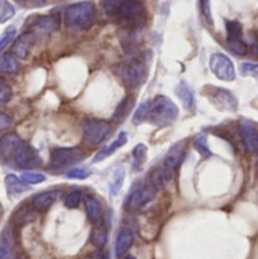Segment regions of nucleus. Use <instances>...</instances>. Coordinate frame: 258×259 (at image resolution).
<instances>
[{
  "label": "nucleus",
  "mask_w": 258,
  "mask_h": 259,
  "mask_svg": "<svg viewBox=\"0 0 258 259\" xmlns=\"http://www.w3.org/2000/svg\"><path fill=\"white\" fill-rule=\"evenodd\" d=\"M0 153L5 159H12L17 167L24 170L41 165V158L36 150L15 134H8L0 138Z\"/></svg>",
  "instance_id": "nucleus-1"
},
{
  "label": "nucleus",
  "mask_w": 258,
  "mask_h": 259,
  "mask_svg": "<svg viewBox=\"0 0 258 259\" xmlns=\"http://www.w3.org/2000/svg\"><path fill=\"white\" fill-rule=\"evenodd\" d=\"M117 23L125 29H140L146 24L148 12L140 0H125L114 12Z\"/></svg>",
  "instance_id": "nucleus-2"
},
{
  "label": "nucleus",
  "mask_w": 258,
  "mask_h": 259,
  "mask_svg": "<svg viewBox=\"0 0 258 259\" xmlns=\"http://www.w3.org/2000/svg\"><path fill=\"white\" fill-rule=\"evenodd\" d=\"M64 18H65L67 27H70L73 30H85L94 23L96 6L91 0H85V2L70 5L65 9Z\"/></svg>",
  "instance_id": "nucleus-3"
},
{
  "label": "nucleus",
  "mask_w": 258,
  "mask_h": 259,
  "mask_svg": "<svg viewBox=\"0 0 258 259\" xmlns=\"http://www.w3.org/2000/svg\"><path fill=\"white\" fill-rule=\"evenodd\" d=\"M178 115H179L178 106L170 99H167L166 96H158L151 103V109H149L148 120L154 126L166 127V126H170L172 123H175V120L178 118Z\"/></svg>",
  "instance_id": "nucleus-4"
},
{
  "label": "nucleus",
  "mask_w": 258,
  "mask_h": 259,
  "mask_svg": "<svg viewBox=\"0 0 258 259\" xmlns=\"http://www.w3.org/2000/svg\"><path fill=\"white\" fill-rule=\"evenodd\" d=\"M116 74L129 90L138 88L146 80V67L140 59H131L114 67Z\"/></svg>",
  "instance_id": "nucleus-5"
},
{
  "label": "nucleus",
  "mask_w": 258,
  "mask_h": 259,
  "mask_svg": "<svg viewBox=\"0 0 258 259\" xmlns=\"http://www.w3.org/2000/svg\"><path fill=\"white\" fill-rule=\"evenodd\" d=\"M84 140L90 146H99L106 140V137L111 132V124L103 121V120H96V118H87L81 124Z\"/></svg>",
  "instance_id": "nucleus-6"
},
{
  "label": "nucleus",
  "mask_w": 258,
  "mask_h": 259,
  "mask_svg": "<svg viewBox=\"0 0 258 259\" xmlns=\"http://www.w3.org/2000/svg\"><path fill=\"white\" fill-rule=\"evenodd\" d=\"M85 158V152L79 147H55L50 152V167L65 168L78 164Z\"/></svg>",
  "instance_id": "nucleus-7"
},
{
  "label": "nucleus",
  "mask_w": 258,
  "mask_h": 259,
  "mask_svg": "<svg viewBox=\"0 0 258 259\" xmlns=\"http://www.w3.org/2000/svg\"><path fill=\"white\" fill-rule=\"evenodd\" d=\"M155 188L151 184L146 185H138L137 188H134L131 191V194L128 196L126 202H125V208L129 212H137L141 211L143 208H146L154 199H155Z\"/></svg>",
  "instance_id": "nucleus-8"
},
{
  "label": "nucleus",
  "mask_w": 258,
  "mask_h": 259,
  "mask_svg": "<svg viewBox=\"0 0 258 259\" xmlns=\"http://www.w3.org/2000/svg\"><path fill=\"white\" fill-rule=\"evenodd\" d=\"M207 88V94L208 97L211 99V102L216 105V108L222 109V111H231V112H236L237 108H239V100L237 97L225 90V88H217V87H205Z\"/></svg>",
  "instance_id": "nucleus-9"
},
{
  "label": "nucleus",
  "mask_w": 258,
  "mask_h": 259,
  "mask_svg": "<svg viewBox=\"0 0 258 259\" xmlns=\"http://www.w3.org/2000/svg\"><path fill=\"white\" fill-rule=\"evenodd\" d=\"M210 68L217 79L231 82L236 79V70L233 61L224 53H213L210 56Z\"/></svg>",
  "instance_id": "nucleus-10"
},
{
  "label": "nucleus",
  "mask_w": 258,
  "mask_h": 259,
  "mask_svg": "<svg viewBox=\"0 0 258 259\" xmlns=\"http://www.w3.org/2000/svg\"><path fill=\"white\" fill-rule=\"evenodd\" d=\"M59 15H40L30 21V32L35 36H46L59 29Z\"/></svg>",
  "instance_id": "nucleus-11"
},
{
  "label": "nucleus",
  "mask_w": 258,
  "mask_h": 259,
  "mask_svg": "<svg viewBox=\"0 0 258 259\" xmlns=\"http://www.w3.org/2000/svg\"><path fill=\"white\" fill-rule=\"evenodd\" d=\"M186 146H187V141L182 140V141L175 143L172 146V149L167 152V155H166V158H164V161H163L161 165L164 167V170L169 175H173L179 168V165L182 164L184 155H186Z\"/></svg>",
  "instance_id": "nucleus-12"
},
{
  "label": "nucleus",
  "mask_w": 258,
  "mask_h": 259,
  "mask_svg": "<svg viewBox=\"0 0 258 259\" xmlns=\"http://www.w3.org/2000/svg\"><path fill=\"white\" fill-rule=\"evenodd\" d=\"M240 135L248 152L258 155V123L251 120H240Z\"/></svg>",
  "instance_id": "nucleus-13"
},
{
  "label": "nucleus",
  "mask_w": 258,
  "mask_h": 259,
  "mask_svg": "<svg viewBox=\"0 0 258 259\" xmlns=\"http://www.w3.org/2000/svg\"><path fill=\"white\" fill-rule=\"evenodd\" d=\"M33 42H35V35L32 32H24L14 41V44L11 47V53L18 59H24V58H27Z\"/></svg>",
  "instance_id": "nucleus-14"
},
{
  "label": "nucleus",
  "mask_w": 258,
  "mask_h": 259,
  "mask_svg": "<svg viewBox=\"0 0 258 259\" xmlns=\"http://www.w3.org/2000/svg\"><path fill=\"white\" fill-rule=\"evenodd\" d=\"M58 196H59L58 190H49V191L40 193L32 199V206L36 211H47L56 202Z\"/></svg>",
  "instance_id": "nucleus-15"
},
{
  "label": "nucleus",
  "mask_w": 258,
  "mask_h": 259,
  "mask_svg": "<svg viewBox=\"0 0 258 259\" xmlns=\"http://www.w3.org/2000/svg\"><path fill=\"white\" fill-rule=\"evenodd\" d=\"M126 143H128V134H126V132H120L119 137H117L109 146H106V147H103V149H100V150L97 152V155L93 158V162H100V161H103L105 158L111 156L119 147H123Z\"/></svg>",
  "instance_id": "nucleus-16"
},
{
  "label": "nucleus",
  "mask_w": 258,
  "mask_h": 259,
  "mask_svg": "<svg viewBox=\"0 0 258 259\" xmlns=\"http://www.w3.org/2000/svg\"><path fill=\"white\" fill-rule=\"evenodd\" d=\"M85 202V212H87V217L91 223H99L102 220V203L99 199H96L94 196H85L84 199Z\"/></svg>",
  "instance_id": "nucleus-17"
},
{
  "label": "nucleus",
  "mask_w": 258,
  "mask_h": 259,
  "mask_svg": "<svg viewBox=\"0 0 258 259\" xmlns=\"http://www.w3.org/2000/svg\"><path fill=\"white\" fill-rule=\"evenodd\" d=\"M134 241V234L129 229H122L117 235V241H116V255L119 258H122L132 246Z\"/></svg>",
  "instance_id": "nucleus-18"
},
{
  "label": "nucleus",
  "mask_w": 258,
  "mask_h": 259,
  "mask_svg": "<svg viewBox=\"0 0 258 259\" xmlns=\"http://www.w3.org/2000/svg\"><path fill=\"white\" fill-rule=\"evenodd\" d=\"M176 96L179 97V100L182 102L184 108L190 109L193 105H195V96H193V91L192 88L186 83V82H181L178 87H176Z\"/></svg>",
  "instance_id": "nucleus-19"
},
{
  "label": "nucleus",
  "mask_w": 258,
  "mask_h": 259,
  "mask_svg": "<svg viewBox=\"0 0 258 259\" xmlns=\"http://www.w3.org/2000/svg\"><path fill=\"white\" fill-rule=\"evenodd\" d=\"M0 259H12V232L8 226L0 240Z\"/></svg>",
  "instance_id": "nucleus-20"
},
{
  "label": "nucleus",
  "mask_w": 258,
  "mask_h": 259,
  "mask_svg": "<svg viewBox=\"0 0 258 259\" xmlns=\"http://www.w3.org/2000/svg\"><path fill=\"white\" fill-rule=\"evenodd\" d=\"M106 240H108V234H106V228L103 225L93 228V231L90 234V243L93 246H96L97 249H102L106 244Z\"/></svg>",
  "instance_id": "nucleus-21"
},
{
  "label": "nucleus",
  "mask_w": 258,
  "mask_h": 259,
  "mask_svg": "<svg viewBox=\"0 0 258 259\" xmlns=\"http://www.w3.org/2000/svg\"><path fill=\"white\" fill-rule=\"evenodd\" d=\"M5 184H6V191L11 194V196H15V194H20L23 191L27 190V184H24L23 181L20 182V179L14 175H8L5 178Z\"/></svg>",
  "instance_id": "nucleus-22"
},
{
  "label": "nucleus",
  "mask_w": 258,
  "mask_h": 259,
  "mask_svg": "<svg viewBox=\"0 0 258 259\" xmlns=\"http://www.w3.org/2000/svg\"><path fill=\"white\" fill-rule=\"evenodd\" d=\"M18 71V62L14 55H3L0 56V73L5 74H15Z\"/></svg>",
  "instance_id": "nucleus-23"
},
{
  "label": "nucleus",
  "mask_w": 258,
  "mask_h": 259,
  "mask_svg": "<svg viewBox=\"0 0 258 259\" xmlns=\"http://www.w3.org/2000/svg\"><path fill=\"white\" fill-rule=\"evenodd\" d=\"M227 39H230V41L243 39V27L239 21H236V20L227 21Z\"/></svg>",
  "instance_id": "nucleus-24"
},
{
  "label": "nucleus",
  "mask_w": 258,
  "mask_h": 259,
  "mask_svg": "<svg viewBox=\"0 0 258 259\" xmlns=\"http://www.w3.org/2000/svg\"><path fill=\"white\" fill-rule=\"evenodd\" d=\"M33 211H36L33 206L32 208H21V209H18L17 212H15V215H14V222H17L18 225H26V223H29V222H32L33 219H35V214H33Z\"/></svg>",
  "instance_id": "nucleus-25"
},
{
  "label": "nucleus",
  "mask_w": 258,
  "mask_h": 259,
  "mask_svg": "<svg viewBox=\"0 0 258 259\" xmlns=\"http://www.w3.org/2000/svg\"><path fill=\"white\" fill-rule=\"evenodd\" d=\"M146 153H148V149L144 144H137L132 150V156H134V168L138 170L143 164H144V159H146Z\"/></svg>",
  "instance_id": "nucleus-26"
},
{
  "label": "nucleus",
  "mask_w": 258,
  "mask_h": 259,
  "mask_svg": "<svg viewBox=\"0 0 258 259\" xmlns=\"http://www.w3.org/2000/svg\"><path fill=\"white\" fill-rule=\"evenodd\" d=\"M195 149L198 150V153L202 158H210L211 156V150L208 147V141H207V137L205 135L196 137V140H195Z\"/></svg>",
  "instance_id": "nucleus-27"
},
{
  "label": "nucleus",
  "mask_w": 258,
  "mask_h": 259,
  "mask_svg": "<svg viewBox=\"0 0 258 259\" xmlns=\"http://www.w3.org/2000/svg\"><path fill=\"white\" fill-rule=\"evenodd\" d=\"M149 109H151V102H143V103L137 108V111L134 112L132 121H134L135 124H140V123H143L144 120H148Z\"/></svg>",
  "instance_id": "nucleus-28"
},
{
  "label": "nucleus",
  "mask_w": 258,
  "mask_h": 259,
  "mask_svg": "<svg viewBox=\"0 0 258 259\" xmlns=\"http://www.w3.org/2000/svg\"><path fill=\"white\" fill-rule=\"evenodd\" d=\"M15 15V8L8 0H0V23L8 21Z\"/></svg>",
  "instance_id": "nucleus-29"
},
{
  "label": "nucleus",
  "mask_w": 258,
  "mask_h": 259,
  "mask_svg": "<svg viewBox=\"0 0 258 259\" xmlns=\"http://www.w3.org/2000/svg\"><path fill=\"white\" fill-rule=\"evenodd\" d=\"M123 181H125V170L122 167L117 168V171L114 173L113 176V181H111V193L113 194H117L123 185Z\"/></svg>",
  "instance_id": "nucleus-30"
},
{
  "label": "nucleus",
  "mask_w": 258,
  "mask_h": 259,
  "mask_svg": "<svg viewBox=\"0 0 258 259\" xmlns=\"http://www.w3.org/2000/svg\"><path fill=\"white\" fill-rule=\"evenodd\" d=\"M11 99H12V88L3 77H0V103L2 105L9 103Z\"/></svg>",
  "instance_id": "nucleus-31"
},
{
  "label": "nucleus",
  "mask_w": 258,
  "mask_h": 259,
  "mask_svg": "<svg viewBox=\"0 0 258 259\" xmlns=\"http://www.w3.org/2000/svg\"><path fill=\"white\" fill-rule=\"evenodd\" d=\"M81 200H82V193H81L79 190H73V191H70V193L67 194V197H65V206H67L68 209H75V208L79 206Z\"/></svg>",
  "instance_id": "nucleus-32"
},
{
  "label": "nucleus",
  "mask_w": 258,
  "mask_h": 259,
  "mask_svg": "<svg viewBox=\"0 0 258 259\" xmlns=\"http://www.w3.org/2000/svg\"><path fill=\"white\" fill-rule=\"evenodd\" d=\"M227 47L231 50V52H234L236 55H245L246 52H248V46H246V42L243 41V39H237V41H230V39H227Z\"/></svg>",
  "instance_id": "nucleus-33"
},
{
  "label": "nucleus",
  "mask_w": 258,
  "mask_h": 259,
  "mask_svg": "<svg viewBox=\"0 0 258 259\" xmlns=\"http://www.w3.org/2000/svg\"><path fill=\"white\" fill-rule=\"evenodd\" d=\"M21 181L27 185H35V184H41L46 181V176L41 173H32V171H26L21 175Z\"/></svg>",
  "instance_id": "nucleus-34"
},
{
  "label": "nucleus",
  "mask_w": 258,
  "mask_h": 259,
  "mask_svg": "<svg viewBox=\"0 0 258 259\" xmlns=\"http://www.w3.org/2000/svg\"><path fill=\"white\" fill-rule=\"evenodd\" d=\"M240 71H242L243 76H251V77L258 79V64H254V62H243L240 65Z\"/></svg>",
  "instance_id": "nucleus-35"
},
{
  "label": "nucleus",
  "mask_w": 258,
  "mask_h": 259,
  "mask_svg": "<svg viewBox=\"0 0 258 259\" xmlns=\"http://www.w3.org/2000/svg\"><path fill=\"white\" fill-rule=\"evenodd\" d=\"M14 38H15V29H14V27L8 29V30L0 36V53L8 47V44H9Z\"/></svg>",
  "instance_id": "nucleus-36"
},
{
  "label": "nucleus",
  "mask_w": 258,
  "mask_h": 259,
  "mask_svg": "<svg viewBox=\"0 0 258 259\" xmlns=\"http://www.w3.org/2000/svg\"><path fill=\"white\" fill-rule=\"evenodd\" d=\"M125 0H102V8L108 15H114L116 9L123 3Z\"/></svg>",
  "instance_id": "nucleus-37"
},
{
  "label": "nucleus",
  "mask_w": 258,
  "mask_h": 259,
  "mask_svg": "<svg viewBox=\"0 0 258 259\" xmlns=\"http://www.w3.org/2000/svg\"><path fill=\"white\" fill-rule=\"evenodd\" d=\"M65 176L70 178V179H85V178L90 176V170L88 168H84V167H78V168L70 170Z\"/></svg>",
  "instance_id": "nucleus-38"
},
{
  "label": "nucleus",
  "mask_w": 258,
  "mask_h": 259,
  "mask_svg": "<svg viewBox=\"0 0 258 259\" xmlns=\"http://www.w3.org/2000/svg\"><path fill=\"white\" fill-rule=\"evenodd\" d=\"M201 2V11L202 15L205 17L207 23L211 26L213 24V17H211V6H210V0H199Z\"/></svg>",
  "instance_id": "nucleus-39"
},
{
  "label": "nucleus",
  "mask_w": 258,
  "mask_h": 259,
  "mask_svg": "<svg viewBox=\"0 0 258 259\" xmlns=\"http://www.w3.org/2000/svg\"><path fill=\"white\" fill-rule=\"evenodd\" d=\"M12 124H14V118L11 115H8V114L0 111V131H5L9 126H12Z\"/></svg>",
  "instance_id": "nucleus-40"
},
{
  "label": "nucleus",
  "mask_w": 258,
  "mask_h": 259,
  "mask_svg": "<svg viewBox=\"0 0 258 259\" xmlns=\"http://www.w3.org/2000/svg\"><path fill=\"white\" fill-rule=\"evenodd\" d=\"M15 2L26 8H41L46 5V0H15Z\"/></svg>",
  "instance_id": "nucleus-41"
},
{
  "label": "nucleus",
  "mask_w": 258,
  "mask_h": 259,
  "mask_svg": "<svg viewBox=\"0 0 258 259\" xmlns=\"http://www.w3.org/2000/svg\"><path fill=\"white\" fill-rule=\"evenodd\" d=\"M249 47H251L252 55L258 56V36L255 35V32H251L249 35Z\"/></svg>",
  "instance_id": "nucleus-42"
},
{
  "label": "nucleus",
  "mask_w": 258,
  "mask_h": 259,
  "mask_svg": "<svg viewBox=\"0 0 258 259\" xmlns=\"http://www.w3.org/2000/svg\"><path fill=\"white\" fill-rule=\"evenodd\" d=\"M93 259H108V255L105 253V252H102V250H99V252H96V253H93Z\"/></svg>",
  "instance_id": "nucleus-43"
},
{
  "label": "nucleus",
  "mask_w": 258,
  "mask_h": 259,
  "mask_svg": "<svg viewBox=\"0 0 258 259\" xmlns=\"http://www.w3.org/2000/svg\"><path fill=\"white\" fill-rule=\"evenodd\" d=\"M123 259H135V256H132V255H128V256H125Z\"/></svg>",
  "instance_id": "nucleus-44"
}]
</instances>
